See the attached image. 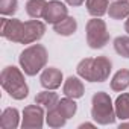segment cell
I'll return each mask as SVG.
<instances>
[{
  "label": "cell",
  "instance_id": "9c48e42d",
  "mask_svg": "<svg viewBox=\"0 0 129 129\" xmlns=\"http://www.w3.org/2000/svg\"><path fill=\"white\" fill-rule=\"evenodd\" d=\"M67 15H69V8L64 5V3L58 2V0H52V2H49L47 6H46V12H44V17L43 18L47 23L55 24V23L64 20Z\"/></svg>",
  "mask_w": 129,
  "mask_h": 129
},
{
  "label": "cell",
  "instance_id": "ac0fdd59",
  "mask_svg": "<svg viewBox=\"0 0 129 129\" xmlns=\"http://www.w3.org/2000/svg\"><path fill=\"white\" fill-rule=\"evenodd\" d=\"M129 87V70L126 69H121L118 70L114 76H112V81H111V88L114 91H123Z\"/></svg>",
  "mask_w": 129,
  "mask_h": 129
},
{
  "label": "cell",
  "instance_id": "4316f807",
  "mask_svg": "<svg viewBox=\"0 0 129 129\" xmlns=\"http://www.w3.org/2000/svg\"><path fill=\"white\" fill-rule=\"evenodd\" d=\"M120 127H129V123H121Z\"/></svg>",
  "mask_w": 129,
  "mask_h": 129
},
{
  "label": "cell",
  "instance_id": "2e32d148",
  "mask_svg": "<svg viewBox=\"0 0 129 129\" xmlns=\"http://www.w3.org/2000/svg\"><path fill=\"white\" fill-rule=\"evenodd\" d=\"M58 102H59V97H58V94L53 93L52 90L41 91V93H38L37 97H35V103H38V105H41V106H44V108H47V109L56 106Z\"/></svg>",
  "mask_w": 129,
  "mask_h": 129
},
{
  "label": "cell",
  "instance_id": "277c9868",
  "mask_svg": "<svg viewBox=\"0 0 129 129\" xmlns=\"http://www.w3.org/2000/svg\"><path fill=\"white\" fill-rule=\"evenodd\" d=\"M91 117L99 124H112L115 121V108L109 94L99 91L91 99Z\"/></svg>",
  "mask_w": 129,
  "mask_h": 129
},
{
  "label": "cell",
  "instance_id": "44dd1931",
  "mask_svg": "<svg viewBox=\"0 0 129 129\" xmlns=\"http://www.w3.org/2000/svg\"><path fill=\"white\" fill-rule=\"evenodd\" d=\"M58 109L61 111V114L66 117L67 120L69 118H72L75 114H76V109H78V105H76V102H75V99H72V97H64V99H61L59 102H58Z\"/></svg>",
  "mask_w": 129,
  "mask_h": 129
},
{
  "label": "cell",
  "instance_id": "cb8c5ba5",
  "mask_svg": "<svg viewBox=\"0 0 129 129\" xmlns=\"http://www.w3.org/2000/svg\"><path fill=\"white\" fill-rule=\"evenodd\" d=\"M66 2H67L70 6H81L85 0H66Z\"/></svg>",
  "mask_w": 129,
  "mask_h": 129
},
{
  "label": "cell",
  "instance_id": "4fadbf2b",
  "mask_svg": "<svg viewBox=\"0 0 129 129\" xmlns=\"http://www.w3.org/2000/svg\"><path fill=\"white\" fill-rule=\"evenodd\" d=\"M108 14L112 20H121L129 15V0H114L108 8Z\"/></svg>",
  "mask_w": 129,
  "mask_h": 129
},
{
  "label": "cell",
  "instance_id": "5bb4252c",
  "mask_svg": "<svg viewBox=\"0 0 129 129\" xmlns=\"http://www.w3.org/2000/svg\"><path fill=\"white\" fill-rule=\"evenodd\" d=\"M20 124V114L15 108H6L0 117V126L3 129H15Z\"/></svg>",
  "mask_w": 129,
  "mask_h": 129
},
{
  "label": "cell",
  "instance_id": "3957f363",
  "mask_svg": "<svg viewBox=\"0 0 129 129\" xmlns=\"http://www.w3.org/2000/svg\"><path fill=\"white\" fill-rule=\"evenodd\" d=\"M47 58H49V55H47V50L44 46L32 44L20 53L18 62L27 76H35L46 67Z\"/></svg>",
  "mask_w": 129,
  "mask_h": 129
},
{
  "label": "cell",
  "instance_id": "7402d4cb",
  "mask_svg": "<svg viewBox=\"0 0 129 129\" xmlns=\"http://www.w3.org/2000/svg\"><path fill=\"white\" fill-rule=\"evenodd\" d=\"M114 50L120 56L129 58V37H117L114 40Z\"/></svg>",
  "mask_w": 129,
  "mask_h": 129
},
{
  "label": "cell",
  "instance_id": "7a4b0ae2",
  "mask_svg": "<svg viewBox=\"0 0 129 129\" xmlns=\"http://www.w3.org/2000/svg\"><path fill=\"white\" fill-rule=\"evenodd\" d=\"M0 82H2L3 90L15 100H23L29 94V87L24 81L21 70L14 66H8L2 70Z\"/></svg>",
  "mask_w": 129,
  "mask_h": 129
},
{
  "label": "cell",
  "instance_id": "e0dca14e",
  "mask_svg": "<svg viewBox=\"0 0 129 129\" xmlns=\"http://www.w3.org/2000/svg\"><path fill=\"white\" fill-rule=\"evenodd\" d=\"M114 108H115V115L118 118L127 120L129 118V93H123L121 96H118L115 99Z\"/></svg>",
  "mask_w": 129,
  "mask_h": 129
},
{
  "label": "cell",
  "instance_id": "9a60e30c",
  "mask_svg": "<svg viewBox=\"0 0 129 129\" xmlns=\"http://www.w3.org/2000/svg\"><path fill=\"white\" fill-rule=\"evenodd\" d=\"M46 6H47L46 0H29V2L26 3V12H27L29 17L38 20V18L44 17Z\"/></svg>",
  "mask_w": 129,
  "mask_h": 129
},
{
  "label": "cell",
  "instance_id": "d4e9b609",
  "mask_svg": "<svg viewBox=\"0 0 129 129\" xmlns=\"http://www.w3.org/2000/svg\"><path fill=\"white\" fill-rule=\"evenodd\" d=\"M79 127H81V129H84V127H94V124H93V123H82Z\"/></svg>",
  "mask_w": 129,
  "mask_h": 129
},
{
  "label": "cell",
  "instance_id": "484cf974",
  "mask_svg": "<svg viewBox=\"0 0 129 129\" xmlns=\"http://www.w3.org/2000/svg\"><path fill=\"white\" fill-rule=\"evenodd\" d=\"M124 30H126V32L129 34V18H127V20L124 21Z\"/></svg>",
  "mask_w": 129,
  "mask_h": 129
},
{
  "label": "cell",
  "instance_id": "30bf717a",
  "mask_svg": "<svg viewBox=\"0 0 129 129\" xmlns=\"http://www.w3.org/2000/svg\"><path fill=\"white\" fill-rule=\"evenodd\" d=\"M61 82H62V72L58 70L56 67L44 69L40 76V84L46 90H56L58 87H61Z\"/></svg>",
  "mask_w": 129,
  "mask_h": 129
},
{
  "label": "cell",
  "instance_id": "8fae6325",
  "mask_svg": "<svg viewBox=\"0 0 129 129\" xmlns=\"http://www.w3.org/2000/svg\"><path fill=\"white\" fill-rule=\"evenodd\" d=\"M64 94L67 97H72V99H79L84 96L85 93V88H84V84L76 78V76H70L67 78V81L64 82V88H62Z\"/></svg>",
  "mask_w": 129,
  "mask_h": 129
},
{
  "label": "cell",
  "instance_id": "603a6c76",
  "mask_svg": "<svg viewBox=\"0 0 129 129\" xmlns=\"http://www.w3.org/2000/svg\"><path fill=\"white\" fill-rule=\"evenodd\" d=\"M18 3L17 0H0V12L2 15H14L17 12Z\"/></svg>",
  "mask_w": 129,
  "mask_h": 129
},
{
  "label": "cell",
  "instance_id": "7c38bea8",
  "mask_svg": "<svg viewBox=\"0 0 129 129\" xmlns=\"http://www.w3.org/2000/svg\"><path fill=\"white\" fill-rule=\"evenodd\" d=\"M53 30L58 34V35H62V37H70L73 35L76 30H78V21L75 17H70L67 15L64 20L58 21L53 24Z\"/></svg>",
  "mask_w": 129,
  "mask_h": 129
},
{
  "label": "cell",
  "instance_id": "6da1fadb",
  "mask_svg": "<svg viewBox=\"0 0 129 129\" xmlns=\"http://www.w3.org/2000/svg\"><path fill=\"white\" fill-rule=\"evenodd\" d=\"M112 70V62L106 56H97V58H85L82 59L76 72L81 78H84L88 82H103L109 78V73Z\"/></svg>",
  "mask_w": 129,
  "mask_h": 129
},
{
  "label": "cell",
  "instance_id": "ba28073f",
  "mask_svg": "<svg viewBox=\"0 0 129 129\" xmlns=\"http://www.w3.org/2000/svg\"><path fill=\"white\" fill-rule=\"evenodd\" d=\"M21 27H23V21L17 20V18H2V26H0V34L3 38L12 41V43H20V37H21Z\"/></svg>",
  "mask_w": 129,
  "mask_h": 129
},
{
  "label": "cell",
  "instance_id": "8992f818",
  "mask_svg": "<svg viewBox=\"0 0 129 129\" xmlns=\"http://www.w3.org/2000/svg\"><path fill=\"white\" fill-rule=\"evenodd\" d=\"M44 124V109L41 105H27L23 109V129H41Z\"/></svg>",
  "mask_w": 129,
  "mask_h": 129
},
{
  "label": "cell",
  "instance_id": "5b68a950",
  "mask_svg": "<svg viewBox=\"0 0 129 129\" xmlns=\"http://www.w3.org/2000/svg\"><path fill=\"white\" fill-rule=\"evenodd\" d=\"M109 41L106 23L100 17H94L87 23V43L91 49H102Z\"/></svg>",
  "mask_w": 129,
  "mask_h": 129
},
{
  "label": "cell",
  "instance_id": "52a82bcc",
  "mask_svg": "<svg viewBox=\"0 0 129 129\" xmlns=\"http://www.w3.org/2000/svg\"><path fill=\"white\" fill-rule=\"evenodd\" d=\"M46 32V26L44 23H41L40 20H30V21H24L23 27H21V37H20V43L21 44H30L38 41L40 38H43Z\"/></svg>",
  "mask_w": 129,
  "mask_h": 129
},
{
  "label": "cell",
  "instance_id": "ffe728a7",
  "mask_svg": "<svg viewBox=\"0 0 129 129\" xmlns=\"http://www.w3.org/2000/svg\"><path fill=\"white\" fill-rule=\"evenodd\" d=\"M46 121H47V124H49L50 127H62L64 124H66L67 118L61 114V111L58 109V105H56V106H53V108L47 109Z\"/></svg>",
  "mask_w": 129,
  "mask_h": 129
},
{
  "label": "cell",
  "instance_id": "d6986e66",
  "mask_svg": "<svg viewBox=\"0 0 129 129\" xmlns=\"http://www.w3.org/2000/svg\"><path fill=\"white\" fill-rule=\"evenodd\" d=\"M108 0H87V11L93 17H102L108 12Z\"/></svg>",
  "mask_w": 129,
  "mask_h": 129
}]
</instances>
